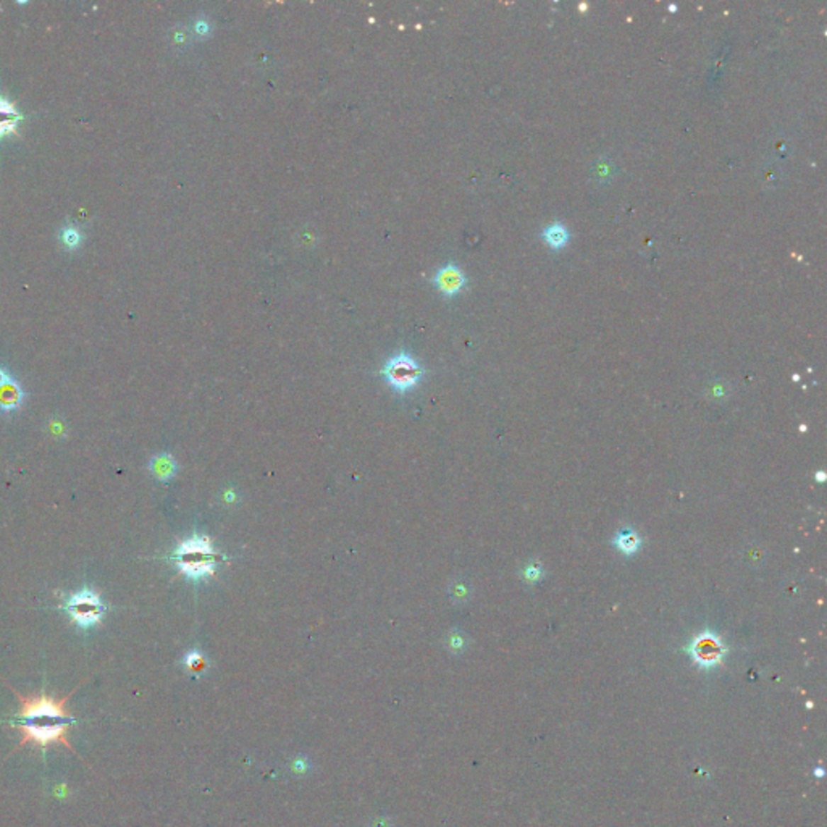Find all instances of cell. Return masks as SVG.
I'll return each instance as SVG.
<instances>
[{
    "instance_id": "1",
    "label": "cell",
    "mask_w": 827,
    "mask_h": 827,
    "mask_svg": "<svg viewBox=\"0 0 827 827\" xmlns=\"http://www.w3.org/2000/svg\"><path fill=\"white\" fill-rule=\"evenodd\" d=\"M218 554L213 549L212 540L206 535H194L184 540L176 548L173 559L184 575L193 580L213 575L217 568Z\"/></svg>"
},
{
    "instance_id": "2",
    "label": "cell",
    "mask_w": 827,
    "mask_h": 827,
    "mask_svg": "<svg viewBox=\"0 0 827 827\" xmlns=\"http://www.w3.org/2000/svg\"><path fill=\"white\" fill-rule=\"evenodd\" d=\"M20 697L21 711L18 714V724L26 726H55V724H74V718L65 711V703L68 697L62 698L60 702L40 695L34 698Z\"/></svg>"
},
{
    "instance_id": "3",
    "label": "cell",
    "mask_w": 827,
    "mask_h": 827,
    "mask_svg": "<svg viewBox=\"0 0 827 827\" xmlns=\"http://www.w3.org/2000/svg\"><path fill=\"white\" fill-rule=\"evenodd\" d=\"M381 373L393 390L406 393L419 383L422 375H424V369L407 352H399L386 361Z\"/></svg>"
},
{
    "instance_id": "4",
    "label": "cell",
    "mask_w": 827,
    "mask_h": 827,
    "mask_svg": "<svg viewBox=\"0 0 827 827\" xmlns=\"http://www.w3.org/2000/svg\"><path fill=\"white\" fill-rule=\"evenodd\" d=\"M67 611L78 626L91 627L102 621L103 604L99 595L91 590H83L68 600Z\"/></svg>"
},
{
    "instance_id": "5",
    "label": "cell",
    "mask_w": 827,
    "mask_h": 827,
    "mask_svg": "<svg viewBox=\"0 0 827 827\" xmlns=\"http://www.w3.org/2000/svg\"><path fill=\"white\" fill-rule=\"evenodd\" d=\"M688 653L699 668L711 669L721 664L726 655V646L722 645L721 638L714 632L704 630L702 635L692 641L688 646Z\"/></svg>"
},
{
    "instance_id": "6",
    "label": "cell",
    "mask_w": 827,
    "mask_h": 827,
    "mask_svg": "<svg viewBox=\"0 0 827 827\" xmlns=\"http://www.w3.org/2000/svg\"><path fill=\"white\" fill-rule=\"evenodd\" d=\"M23 732V738L20 745H25L26 742H33L40 747H47L52 742H60L67 745L72 750V745L67 740L68 724H55V726H26V724H15Z\"/></svg>"
},
{
    "instance_id": "7",
    "label": "cell",
    "mask_w": 827,
    "mask_h": 827,
    "mask_svg": "<svg viewBox=\"0 0 827 827\" xmlns=\"http://www.w3.org/2000/svg\"><path fill=\"white\" fill-rule=\"evenodd\" d=\"M466 281L467 279L464 271L453 262L443 265V267L438 269L435 271V275H433V285H435V288L443 294V296L448 298L459 294L462 289H464Z\"/></svg>"
},
{
    "instance_id": "8",
    "label": "cell",
    "mask_w": 827,
    "mask_h": 827,
    "mask_svg": "<svg viewBox=\"0 0 827 827\" xmlns=\"http://www.w3.org/2000/svg\"><path fill=\"white\" fill-rule=\"evenodd\" d=\"M23 401V391L20 385L10 377L4 367H0V409L13 410Z\"/></svg>"
},
{
    "instance_id": "9",
    "label": "cell",
    "mask_w": 827,
    "mask_h": 827,
    "mask_svg": "<svg viewBox=\"0 0 827 827\" xmlns=\"http://www.w3.org/2000/svg\"><path fill=\"white\" fill-rule=\"evenodd\" d=\"M25 118L23 113L9 97L0 94V140L15 135L20 121Z\"/></svg>"
},
{
    "instance_id": "10",
    "label": "cell",
    "mask_w": 827,
    "mask_h": 827,
    "mask_svg": "<svg viewBox=\"0 0 827 827\" xmlns=\"http://www.w3.org/2000/svg\"><path fill=\"white\" fill-rule=\"evenodd\" d=\"M611 543L622 554H626V556H632V554H635L640 549L641 539L638 536L637 531H634L630 529H624V530H621V534H617L614 539L611 540Z\"/></svg>"
},
{
    "instance_id": "11",
    "label": "cell",
    "mask_w": 827,
    "mask_h": 827,
    "mask_svg": "<svg viewBox=\"0 0 827 827\" xmlns=\"http://www.w3.org/2000/svg\"><path fill=\"white\" fill-rule=\"evenodd\" d=\"M59 242L65 251H78L84 242V233L73 223L65 225L59 233Z\"/></svg>"
},
{
    "instance_id": "12",
    "label": "cell",
    "mask_w": 827,
    "mask_h": 827,
    "mask_svg": "<svg viewBox=\"0 0 827 827\" xmlns=\"http://www.w3.org/2000/svg\"><path fill=\"white\" fill-rule=\"evenodd\" d=\"M543 240H545L553 249H561L569 241V231L561 222H554L549 225L543 231Z\"/></svg>"
},
{
    "instance_id": "13",
    "label": "cell",
    "mask_w": 827,
    "mask_h": 827,
    "mask_svg": "<svg viewBox=\"0 0 827 827\" xmlns=\"http://www.w3.org/2000/svg\"><path fill=\"white\" fill-rule=\"evenodd\" d=\"M152 471L159 478L167 480L175 473V462H173L171 458L160 456V458L152 461Z\"/></svg>"
},
{
    "instance_id": "14",
    "label": "cell",
    "mask_w": 827,
    "mask_h": 827,
    "mask_svg": "<svg viewBox=\"0 0 827 827\" xmlns=\"http://www.w3.org/2000/svg\"><path fill=\"white\" fill-rule=\"evenodd\" d=\"M184 666L189 670H193V673H201V670H204L206 668V659L199 651H189L188 655L184 656Z\"/></svg>"
},
{
    "instance_id": "15",
    "label": "cell",
    "mask_w": 827,
    "mask_h": 827,
    "mask_svg": "<svg viewBox=\"0 0 827 827\" xmlns=\"http://www.w3.org/2000/svg\"><path fill=\"white\" fill-rule=\"evenodd\" d=\"M194 31L198 33L199 36L204 38V36H207V34H210L212 26H210V23L207 21V20L198 18V20H196V23H194Z\"/></svg>"
},
{
    "instance_id": "16",
    "label": "cell",
    "mask_w": 827,
    "mask_h": 827,
    "mask_svg": "<svg viewBox=\"0 0 827 827\" xmlns=\"http://www.w3.org/2000/svg\"><path fill=\"white\" fill-rule=\"evenodd\" d=\"M524 575H525V578H527L529 582L540 580V578H541V569H540V566H535V564L529 566V568L525 569Z\"/></svg>"
}]
</instances>
